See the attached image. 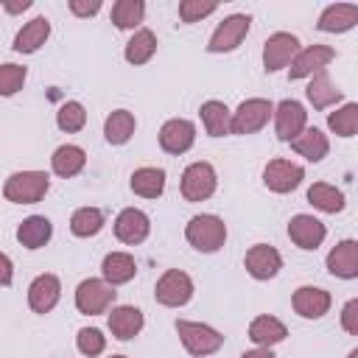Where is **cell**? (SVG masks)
Wrapping results in <instances>:
<instances>
[{"label":"cell","instance_id":"cell-1","mask_svg":"<svg viewBox=\"0 0 358 358\" xmlns=\"http://www.w3.org/2000/svg\"><path fill=\"white\" fill-rule=\"evenodd\" d=\"M50 187V176L45 171H17L6 179L3 196L11 204H36L45 199Z\"/></svg>","mask_w":358,"mask_h":358},{"label":"cell","instance_id":"cell-2","mask_svg":"<svg viewBox=\"0 0 358 358\" xmlns=\"http://www.w3.org/2000/svg\"><path fill=\"white\" fill-rule=\"evenodd\" d=\"M185 238L187 243L196 249V252H218L227 241V224L213 215V213H201V215H193L185 227Z\"/></svg>","mask_w":358,"mask_h":358},{"label":"cell","instance_id":"cell-3","mask_svg":"<svg viewBox=\"0 0 358 358\" xmlns=\"http://www.w3.org/2000/svg\"><path fill=\"white\" fill-rule=\"evenodd\" d=\"M176 333H179V341L182 347L196 355V358H204V355H213L224 347V336L210 327V324H201V322H187V319H176Z\"/></svg>","mask_w":358,"mask_h":358},{"label":"cell","instance_id":"cell-4","mask_svg":"<svg viewBox=\"0 0 358 358\" xmlns=\"http://www.w3.org/2000/svg\"><path fill=\"white\" fill-rule=\"evenodd\" d=\"M115 296H117L115 285H109L103 277L101 280L98 277H90V280H81L78 288H76V308L84 316H98V313H103V310L112 308Z\"/></svg>","mask_w":358,"mask_h":358},{"label":"cell","instance_id":"cell-5","mask_svg":"<svg viewBox=\"0 0 358 358\" xmlns=\"http://www.w3.org/2000/svg\"><path fill=\"white\" fill-rule=\"evenodd\" d=\"M274 115V103L268 98H246L229 117V134H255Z\"/></svg>","mask_w":358,"mask_h":358},{"label":"cell","instance_id":"cell-6","mask_svg":"<svg viewBox=\"0 0 358 358\" xmlns=\"http://www.w3.org/2000/svg\"><path fill=\"white\" fill-rule=\"evenodd\" d=\"M215 185H218V176L210 162H190L182 173L179 190H182L185 201H204L215 193Z\"/></svg>","mask_w":358,"mask_h":358},{"label":"cell","instance_id":"cell-7","mask_svg":"<svg viewBox=\"0 0 358 358\" xmlns=\"http://www.w3.org/2000/svg\"><path fill=\"white\" fill-rule=\"evenodd\" d=\"M154 296H157V302L165 305V308H182V305H187L190 296H193V280H190L182 268H168V271L157 280Z\"/></svg>","mask_w":358,"mask_h":358},{"label":"cell","instance_id":"cell-8","mask_svg":"<svg viewBox=\"0 0 358 358\" xmlns=\"http://www.w3.org/2000/svg\"><path fill=\"white\" fill-rule=\"evenodd\" d=\"M249 25H252V17L249 14H232V17H227L213 31V36L207 42V50L210 53H229V50H235L246 39Z\"/></svg>","mask_w":358,"mask_h":358},{"label":"cell","instance_id":"cell-9","mask_svg":"<svg viewBox=\"0 0 358 358\" xmlns=\"http://www.w3.org/2000/svg\"><path fill=\"white\" fill-rule=\"evenodd\" d=\"M299 53V39L288 31H277L263 45V67L266 73H277L291 64V59Z\"/></svg>","mask_w":358,"mask_h":358},{"label":"cell","instance_id":"cell-10","mask_svg":"<svg viewBox=\"0 0 358 358\" xmlns=\"http://www.w3.org/2000/svg\"><path fill=\"white\" fill-rule=\"evenodd\" d=\"M274 131H277V137L280 140H285V143H291L305 126H308V112H305V106L299 103V101H294V98H285V101H280L277 106H274Z\"/></svg>","mask_w":358,"mask_h":358},{"label":"cell","instance_id":"cell-11","mask_svg":"<svg viewBox=\"0 0 358 358\" xmlns=\"http://www.w3.org/2000/svg\"><path fill=\"white\" fill-rule=\"evenodd\" d=\"M305 179V168L291 159H271L263 168V185L274 193H291Z\"/></svg>","mask_w":358,"mask_h":358},{"label":"cell","instance_id":"cell-12","mask_svg":"<svg viewBox=\"0 0 358 358\" xmlns=\"http://www.w3.org/2000/svg\"><path fill=\"white\" fill-rule=\"evenodd\" d=\"M148 232H151V218L143 210L126 207V210L117 213V218H115V238L120 243L137 246V243H143L148 238Z\"/></svg>","mask_w":358,"mask_h":358},{"label":"cell","instance_id":"cell-13","mask_svg":"<svg viewBox=\"0 0 358 358\" xmlns=\"http://www.w3.org/2000/svg\"><path fill=\"white\" fill-rule=\"evenodd\" d=\"M333 59H336V50H333V48H327V45H308V48H299V53L291 59L288 76H291V78L313 76V73L324 70Z\"/></svg>","mask_w":358,"mask_h":358},{"label":"cell","instance_id":"cell-14","mask_svg":"<svg viewBox=\"0 0 358 358\" xmlns=\"http://www.w3.org/2000/svg\"><path fill=\"white\" fill-rule=\"evenodd\" d=\"M288 238L299 246V249H319L322 241L327 238V227L316 218V215H308V213H299L288 221Z\"/></svg>","mask_w":358,"mask_h":358},{"label":"cell","instance_id":"cell-15","mask_svg":"<svg viewBox=\"0 0 358 358\" xmlns=\"http://www.w3.org/2000/svg\"><path fill=\"white\" fill-rule=\"evenodd\" d=\"M196 143V126L187 117H171L159 129V145L168 154H185Z\"/></svg>","mask_w":358,"mask_h":358},{"label":"cell","instance_id":"cell-16","mask_svg":"<svg viewBox=\"0 0 358 358\" xmlns=\"http://www.w3.org/2000/svg\"><path fill=\"white\" fill-rule=\"evenodd\" d=\"M243 266H246V271H249L255 280H271V277H277V271L282 268V257H280V252H277L274 246H268V243H255V246L246 252Z\"/></svg>","mask_w":358,"mask_h":358},{"label":"cell","instance_id":"cell-17","mask_svg":"<svg viewBox=\"0 0 358 358\" xmlns=\"http://www.w3.org/2000/svg\"><path fill=\"white\" fill-rule=\"evenodd\" d=\"M62 296V282L56 274H39L28 285V305L34 313H50Z\"/></svg>","mask_w":358,"mask_h":358},{"label":"cell","instance_id":"cell-18","mask_svg":"<svg viewBox=\"0 0 358 358\" xmlns=\"http://www.w3.org/2000/svg\"><path fill=\"white\" fill-rule=\"evenodd\" d=\"M291 305H294V310H296L302 319H322V316L330 310L333 299H330V294H327L324 288L299 285V288L294 291V296H291Z\"/></svg>","mask_w":358,"mask_h":358},{"label":"cell","instance_id":"cell-19","mask_svg":"<svg viewBox=\"0 0 358 358\" xmlns=\"http://www.w3.org/2000/svg\"><path fill=\"white\" fill-rule=\"evenodd\" d=\"M327 271L341 280L358 277V241H352V238L338 241L327 255Z\"/></svg>","mask_w":358,"mask_h":358},{"label":"cell","instance_id":"cell-20","mask_svg":"<svg viewBox=\"0 0 358 358\" xmlns=\"http://www.w3.org/2000/svg\"><path fill=\"white\" fill-rule=\"evenodd\" d=\"M143 324H145L143 310L134 308V305H117V308H112V313H109V333H112L117 341L134 338V336L143 330Z\"/></svg>","mask_w":358,"mask_h":358},{"label":"cell","instance_id":"cell-21","mask_svg":"<svg viewBox=\"0 0 358 358\" xmlns=\"http://www.w3.org/2000/svg\"><path fill=\"white\" fill-rule=\"evenodd\" d=\"M358 22V6L355 3H333L319 14L316 28L324 34H344Z\"/></svg>","mask_w":358,"mask_h":358},{"label":"cell","instance_id":"cell-22","mask_svg":"<svg viewBox=\"0 0 358 358\" xmlns=\"http://www.w3.org/2000/svg\"><path fill=\"white\" fill-rule=\"evenodd\" d=\"M291 148H294L299 157H305L308 162H322V159L327 157V151H330V140H327V134L319 131L316 126H305V129L291 140Z\"/></svg>","mask_w":358,"mask_h":358},{"label":"cell","instance_id":"cell-23","mask_svg":"<svg viewBox=\"0 0 358 358\" xmlns=\"http://www.w3.org/2000/svg\"><path fill=\"white\" fill-rule=\"evenodd\" d=\"M84 165H87V154H84L81 145H73V143L59 145V148L53 151V157H50V168H53V173L62 176V179L78 176V173L84 171Z\"/></svg>","mask_w":358,"mask_h":358},{"label":"cell","instance_id":"cell-24","mask_svg":"<svg viewBox=\"0 0 358 358\" xmlns=\"http://www.w3.org/2000/svg\"><path fill=\"white\" fill-rule=\"evenodd\" d=\"M285 336H288V327H285L277 316H268V313L255 316L252 324H249V338H252L257 347H268V350H271V347L280 344Z\"/></svg>","mask_w":358,"mask_h":358},{"label":"cell","instance_id":"cell-25","mask_svg":"<svg viewBox=\"0 0 358 358\" xmlns=\"http://www.w3.org/2000/svg\"><path fill=\"white\" fill-rule=\"evenodd\" d=\"M48 36H50V22H48V17H34L31 22H25V25L17 31V36H14V50H17V53H34V50H39V48L48 42Z\"/></svg>","mask_w":358,"mask_h":358},{"label":"cell","instance_id":"cell-26","mask_svg":"<svg viewBox=\"0 0 358 358\" xmlns=\"http://www.w3.org/2000/svg\"><path fill=\"white\" fill-rule=\"evenodd\" d=\"M101 274L109 285H123L129 280H134L137 274V263L129 252H109L101 263Z\"/></svg>","mask_w":358,"mask_h":358},{"label":"cell","instance_id":"cell-27","mask_svg":"<svg viewBox=\"0 0 358 358\" xmlns=\"http://www.w3.org/2000/svg\"><path fill=\"white\" fill-rule=\"evenodd\" d=\"M53 235V224L45 215H28L20 227H17V241L25 249H42Z\"/></svg>","mask_w":358,"mask_h":358},{"label":"cell","instance_id":"cell-28","mask_svg":"<svg viewBox=\"0 0 358 358\" xmlns=\"http://www.w3.org/2000/svg\"><path fill=\"white\" fill-rule=\"evenodd\" d=\"M305 95H308V101L313 103V109H327V106H333V103H338V101H341V90L330 81L327 70L313 73V78H310V84H308V90H305Z\"/></svg>","mask_w":358,"mask_h":358},{"label":"cell","instance_id":"cell-29","mask_svg":"<svg viewBox=\"0 0 358 358\" xmlns=\"http://www.w3.org/2000/svg\"><path fill=\"white\" fill-rule=\"evenodd\" d=\"M199 115H201L204 131H207L210 137H224V134H229V117H232V112L227 109L224 101H204L201 109H199Z\"/></svg>","mask_w":358,"mask_h":358},{"label":"cell","instance_id":"cell-30","mask_svg":"<svg viewBox=\"0 0 358 358\" xmlns=\"http://www.w3.org/2000/svg\"><path fill=\"white\" fill-rule=\"evenodd\" d=\"M308 201L322 210V213H341L347 207V199L344 193L336 187V185H327V182H313L308 187Z\"/></svg>","mask_w":358,"mask_h":358},{"label":"cell","instance_id":"cell-31","mask_svg":"<svg viewBox=\"0 0 358 358\" xmlns=\"http://www.w3.org/2000/svg\"><path fill=\"white\" fill-rule=\"evenodd\" d=\"M134 129H137L134 115L129 109H115L106 117V123H103V137L112 145H123V143H129V137L134 134Z\"/></svg>","mask_w":358,"mask_h":358},{"label":"cell","instance_id":"cell-32","mask_svg":"<svg viewBox=\"0 0 358 358\" xmlns=\"http://www.w3.org/2000/svg\"><path fill=\"white\" fill-rule=\"evenodd\" d=\"M131 190L143 199H157L165 190V171L162 168H137L131 173Z\"/></svg>","mask_w":358,"mask_h":358},{"label":"cell","instance_id":"cell-33","mask_svg":"<svg viewBox=\"0 0 358 358\" xmlns=\"http://www.w3.org/2000/svg\"><path fill=\"white\" fill-rule=\"evenodd\" d=\"M126 62L129 64H145L154 53H157V36H154V31H148V28H140V31H134V36L126 42Z\"/></svg>","mask_w":358,"mask_h":358},{"label":"cell","instance_id":"cell-34","mask_svg":"<svg viewBox=\"0 0 358 358\" xmlns=\"http://www.w3.org/2000/svg\"><path fill=\"white\" fill-rule=\"evenodd\" d=\"M103 213L98 207H78L73 215H70V232L78 235V238H92L103 229Z\"/></svg>","mask_w":358,"mask_h":358},{"label":"cell","instance_id":"cell-35","mask_svg":"<svg viewBox=\"0 0 358 358\" xmlns=\"http://www.w3.org/2000/svg\"><path fill=\"white\" fill-rule=\"evenodd\" d=\"M145 17V3L143 0H117L112 6V22L120 28V31H129V28H137Z\"/></svg>","mask_w":358,"mask_h":358},{"label":"cell","instance_id":"cell-36","mask_svg":"<svg viewBox=\"0 0 358 358\" xmlns=\"http://www.w3.org/2000/svg\"><path fill=\"white\" fill-rule=\"evenodd\" d=\"M327 126L338 137H352L358 131V103H344L341 109L327 115Z\"/></svg>","mask_w":358,"mask_h":358},{"label":"cell","instance_id":"cell-37","mask_svg":"<svg viewBox=\"0 0 358 358\" xmlns=\"http://www.w3.org/2000/svg\"><path fill=\"white\" fill-rule=\"evenodd\" d=\"M84 123H87V109H84V103L67 101V103L59 106V112H56V126H59L62 131H67V134L81 131Z\"/></svg>","mask_w":358,"mask_h":358},{"label":"cell","instance_id":"cell-38","mask_svg":"<svg viewBox=\"0 0 358 358\" xmlns=\"http://www.w3.org/2000/svg\"><path fill=\"white\" fill-rule=\"evenodd\" d=\"M76 347H78L81 355L95 358V355H101L106 350V336L98 327H81L78 336H76Z\"/></svg>","mask_w":358,"mask_h":358},{"label":"cell","instance_id":"cell-39","mask_svg":"<svg viewBox=\"0 0 358 358\" xmlns=\"http://www.w3.org/2000/svg\"><path fill=\"white\" fill-rule=\"evenodd\" d=\"M25 76L28 70L22 64H14V62H6L0 64V95H14L22 90L25 84Z\"/></svg>","mask_w":358,"mask_h":358},{"label":"cell","instance_id":"cell-40","mask_svg":"<svg viewBox=\"0 0 358 358\" xmlns=\"http://www.w3.org/2000/svg\"><path fill=\"white\" fill-rule=\"evenodd\" d=\"M218 8V3H201V0H182L179 3V20L182 22H199L201 17H210Z\"/></svg>","mask_w":358,"mask_h":358},{"label":"cell","instance_id":"cell-41","mask_svg":"<svg viewBox=\"0 0 358 358\" xmlns=\"http://www.w3.org/2000/svg\"><path fill=\"white\" fill-rule=\"evenodd\" d=\"M341 327H344L350 336H358V299H350V302L341 308Z\"/></svg>","mask_w":358,"mask_h":358},{"label":"cell","instance_id":"cell-42","mask_svg":"<svg viewBox=\"0 0 358 358\" xmlns=\"http://www.w3.org/2000/svg\"><path fill=\"white\" fill-rule=\"evenodd\" d=\"M70 11L76 17H92L101 11V0H70Z\"/></svg>","mask_w":358,"mask_h":358},{"label":"cell","instance_id":"cell-43","mask_svg":"<svg viewBox=\"0 0 358 358\" xmlns=\"http://www.w3.org/2000/svg\"><path fill=\"white\" fill-rule=\"evenodd\" d=\"M11 280H14V263L8 255L0 252V285H11Z\"/></svg>","mask_w":358,"mask_h":358},{"label":"cell","instance_id":"cell-44","mask_svg":"<svg viewBox=\"0 0 358 358\" xmlns=\"http://www.w3.org/2000/svg\"><path fill=\"white\" fill-rule=\"evenodd\" d=\"M241 358H274V352H271L268 347H257V350H249V352H243Z\"/></svg>","mask_w":358,"mask_h":358},{"label":"cell","instance_id":"cell-45","mask_svg":"<svg viewBox=\"0 0 358 358\" xmlns=\"http://www.w3.org/2000/svg\"><path fill=\"white\" fill-rule=\"evenodd\" d=\"M31 6V0H22V3H3V8L6 11H11V14H17V11H25Z\"/></svg>","mask_w":358,"mask_h":358},{"label":"cell","instance_id":"cell-46","mask_svg":"<svg viewBox=\"0 0 358 358\" xmlns=\"http://www.w3.org/2000/svg\"><path fill=\"white\" fill-rule=\"evenodd\" d=\"M347 358H358V350H350V355Z\"/></svg>","mask_w":358,"mask_h":358},{"label":"cell","instance_id":"cell-47","mask_svg":"<svg viewBox=\"0 0 358 358\" xmlns=\"http://www.w3.org/2000/svg\"><path fill=\"white\" fill-rule=\"evenodd\" d=\"M109 358H126V355H109Z\"/></svg>","mask_w":358,"mask_h":358}]
</instances>
